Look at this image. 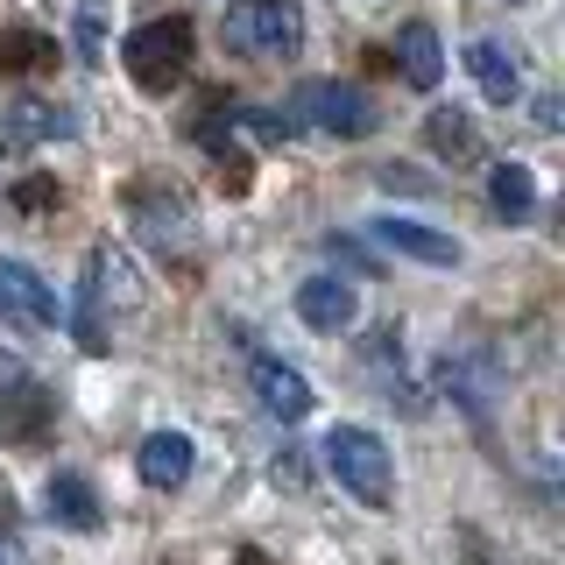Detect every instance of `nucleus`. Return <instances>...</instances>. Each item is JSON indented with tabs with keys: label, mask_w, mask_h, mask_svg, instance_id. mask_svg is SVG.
<instances>
[{
	"label": "nucleus",
	"mask_w": 565,
	"mask_h": 565,
	"mask_svg": "<svg viewBox=\"0 0 565 565\" xmlns=\"http://www.w3.org/2000/svg\"><path fill=\"white\" fill-rule=\"evenodd\" d=\"M14 205H22V212H50V205H57V184H50V177H22V184H14Z\"/></svg>",
	"instance_id": "nucleus-19"
},
{
	"label": "nucleus",
	"mask_w": 565,
	"mask_h": 565,
	"mask_svg": "<svg viewBox=\"0 0 565 565\" xmlns=\"http://www.w3.org/2000/svg\"><path fill=\"white\" fill-rule=\"evenodd\" d=\"M43 502H50V516H57L64 530H99L106 523V509H99V494H93L85 473H50Z\"/></svg>",
	"instance_id": "nucleus-12"
},
{
	"label": "nucleus",
	"mask_w": 565,
	"mask_h": 565,
	"mask_svg": "<svg viewBox=\"0 0 565 565\" xmlns=\"http://www.w3.org/2000/svg\"><path fill=\"white\" fill-rule=\"evenodd\" d=\"M326 459H332V473H340V488L353 494V502L388 509V494H396V467H388V446L375 431H361V424L326 431Z\"/></svg>",
	"instance_id": "nucleus-3"
},
{
	"label": "nucleus",
	"mask_w": 565,
	"mask_h": 565,
	"mask_svg": "<svg viewBox=\"0 0 565 565\" xmlns=\"http://www.w3.org/2000/svg\"><path fill=\"white\" fill-rule=\"evenodd\" d=\"M0 311L22 318V326H57V318H64L57 290H50L35 269H22V262H0Z\"/></svg>",
	"instance_id": "nucleus-7"
},
{
	"label": "nucleus",
	"mask_w": 565,
	"mask_h": 565,
	"mask_svg": "<svg viewBox=\"0 0 565 565\" xmlns=\"http://www.w3.org/2000/svg\"><path fill=\"white\" fill-rule=\"evenodd\" d=\"M85 297H93V305H120V311H135V305H141V276L128 269V255L99 247L93 269H85Z\"/></svg>",
	"instance_id": "nucleus-13"
},
{
	"label": "nucleus",
	"mask_w": 565,
	"mask_h": 565,
	"mask_svg": "<svg viewBox=\"0 0 565 565\" xmlns=\"http://www.w3.org/2000/svg\"><path fill=\"white\" fill-rule=\"evenodd\" d=\"M488 199L502 220H530V205H537V177H530L523 163H494L488 170Z\"/></svg>",
	"instance_id": "nucleus-16"
},
{
	"label": "nucleus",
	"mask_w": 565,
	"mask_h": 565,
	"mask_svg": "<svg viewBox=\"0 0 565 565\" xmlns=\"http://www.w3.org/2000/svg\"><path fill=\"white\" fill-rule=\"evenodd\" d=\"M120 64L141 93H170L177 78L191 71V22L184 14H163V22H141L128 43H120Z\"/></svg>",
	"instance_id": "nucleus-2"
},
{
	"label": "nucleus",
	"mask_w": 565,
	"mask_h": 565,
	"mask_svg": "<svg viewBox=\"0 0 565 565\" xmlns=\"http://www.w3.org/2000/svg\"><path fill=\"white\" fill-rule=\"evenodd\" d=\"M297 467H305V452H276V488H305Z\"/></svg>",
	"instance_id": "nucleus-20"
},
{
	"label": "nucleus",
	"mask_w": 565,
	"mask_h": 565,
	"mask_svg": "<svg viewBox=\"0 0 565 565\" xmlns=\"http://www.w3.org/2000/svg\"><path fill=\"white\" fill-rule=\"evenodd\" d=\"M0 565H22V558H14V552H8V544H0Z\"/></svg>",
	"instance_id": "nucleus-22"
},
{
	"label": "nucleus",
	"mask_w": 565,
	"mask_h": 565,
	"mask_svg": "<svg viewBox=\"0 0 565 565\" xmlns=\"http://www.w3.org/2000/svg\"><path fill=\"white\" fill-rule=\"evenodd\" d=\"M467 71L481 78V93H488L494 106H509V99L523 93V71H516V57H509L502 43H488V35H481V43L467 50Z\"/></svg>",
	"instance_id": "nucleus-14"
},
{
	"label": "nucleus",
	"mask_w": 565,
	"mask_h": 565,
	"mask_svg": "<svg viewBox=\"0 0 565 565\" xmlns=\"http://www.w3.org/2000/svg\"><path fill=\"white\" fill-rule=\"evenodd\" d=\"M297 318H305L311 332H347L353 318H361V305H353V282H340V276H311L305 290H297Z\"/></svg>",
	"instance_id": "nucleus-8"
},
{
	"label": "nucleus",
	"mask_w": 565,
	"mask_h": 565,
	"mask_svg": "<svg viewBox=\"0 0 565 565\" xmlns=\"http://www.w3.org/2000/svg\"><path fill=\"white\" fill-rule=\"evenodd\" d=\"M297 114H305L311 128H326V135H347V141L375 135V99H367L361 85H332V78L297 85Z\"/></svg>",
	"instance_id": "nucleus-5"
},
{
	"label": "nucleus",
	"mask_w": 565,
	"mask_h": 565,
	"mask_svg": "<svg viewBox=\"0 0 565 565\" xmlns=\"http://www.w3.org/2000/svg\"><path fill=\"white\" fill-rule=\"evenodd\" d=\"M375 241L396 247V255H411V262H424V269H452L459 262V241L438 234V226H417V220H375Z\"/></svg>",
	"instance_id": "nucleus-9"
},
{
	"label": "nucleus",
	"mask_w": 565,
	"mask_h": 565,
	"mask_svg": "<svg viewBox=\"0 0 565 565\" xmlns=\"http://www.w3.org/2000/svg\"><path fill=\"white\" fill-rule=\"evenodd\" d=\"M8 128L22 141H57V135H71V114H64V106H43V99H14Z\"/></svg>",
	"instance_id": "nucleus-17"
},
{
	"label": "nucleus",
	"mask_w": 565,
	"mask_h": 565,
	"mask_svg": "<svg viewBox=\"0 0 565 565\" xmlns=\"http://www.w3.org/2000/svg\"><path fill=\"white\" fill-rule=\"evenodd\" d=\"M247 382H255V403H262L276 424L311 417V382L297 375V367H282V361H269V353H262V361L247 367Z\"/></svg>",
	"instance_id": "nucleus-6"
},
{
	"label": "nucleus",
	"mask_w": 565,
	"mask_h": 565,
	"mask_svg": "<svg viewBox=\"0 0 565 565\" xmlns=\"http://www.w3.org/2000/svg\"><path fill=\"white\" fill-rule=\"evenodd\" d=\"M8 523H14V494L0 488V530H8Z\"/></svg>",
	"instance_id": "nucleus-21"
},
{
	"label": "nucleus",
	"mask_w": 565,
	"mask_h": 565,
	"mask_svg": "<svg viewBox=\"0 0 565 565\" xmlns=\"http://www.w3.org/2000/svg\"><path fill=\"white\" fill-rule=\"evenodd\" d=\"M226 50L234 57H255V64H282L305 50V14L297 0H234L226 8Z\"/></svg>",
	"instance_id": "nucleus-1"
},
{
	"label": "nucleus",
	"mask_w": 565,
	"mask_h": 565,
	"mask_svg": "<svg viewBox=\"0 0 565 565\" xmlns=\"http://www.w3.org/2000/svg\"><path fill=\"white\" fill-rule=\"evenodd\" d=\"M396 64H403V78H411L417 93H431V85L446 78V50H438V29H431V22H403V29H396Z\"/></svg>",
	"instance_id": "nucleus-10"
},
{
	"label": "nucleus",
	"mask_w": 565,
	"mask_h": 565,
	"mask_svg": "<svg viewBox=\"0 0 565 565\" xmlns=\"http://www.w3.org/2000/svg\"><path fill=\"white\" fill-rule=\"evenodd\" d=\"M424 141H431L446 163H473V156H481V135H473V120L459 114V106H438V114L424 120Z\"/></svg>",
	"instance_id": "nucleus-15"
},
{
	"label": "nucleus",
	"mask_w": 565,
	"mask_h": 565,
	"mask_svg": "<svg viewBox=\"0 0 565 565\" xmlns=\"http://www.w3.org/2000/svg\"><path fill=\"white\" fill-rule=\"evenodd\" d=\"M43 64H57V43H50V35H35V29L0 35V71H43Z\"/></svg>",
	"instance_id": "nucleus-18"
},
{
	"label": "nucleus",
	"mask_w": 565,
	"mask_h": 565,
	"mask_svg": "<svg viewBox=\"0 0 565 565\" xmlns=\"http://www.w3.org/2000/svg\"><path fill=\"white\" fill-rule=\"evenodd\" d=\"M57 424V396L22 361H0V446H43Z\"/></svg>",
	"instance_id": "nucleus-4"
},
{
	"label": "nucleus",
	"mask_w": 565,
	"mask_h": 565,
	"mask_svg": "<svg viewBox=\"0 0 565 565\" xmlns=\"http://www.w3.org/2000/svg\"><path fill=\"white\" fill-rule=\"evenodd\" d=\"M191 459H199V452H191L184 431H156V438H141L135 467H141V481H149V488H184L191 481Z\"/></svg>",
	"instance_id": "nucleus-11"
}]
</instances>
